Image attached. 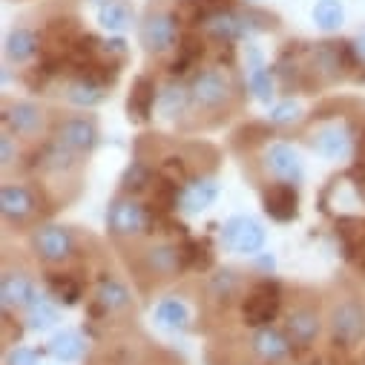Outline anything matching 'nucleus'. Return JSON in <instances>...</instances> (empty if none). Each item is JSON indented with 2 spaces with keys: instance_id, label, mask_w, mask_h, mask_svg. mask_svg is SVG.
Segmentation results:
<instances>
[{
  "instance_id": "1",
  "label": "nucleus",
  "mask_w": 365,
  "mask_h": 365,
  "mask_svg": "<svg viewBox=\"0 0 365 365\" xmlns=\"http://www.w3.org/2000/svg\"><path fill=\"white\" fill-rule=\"evenodd\" d=\"M190 101L199 113H219L225 110L230 101H233V78L219 69V66H210V69H202L196 72V78L190 81Z\"/></svg>"
},
{
  "instance_id": "2",
  "label": "nucleus",
  "mask_w": 365,
  "mask_h": 365,
  "mask_svg": "<svg viewBox=\"0 0 365 365\" xmlns=\"http://www.w3.org/2000/svg\"><path fill=\"white\" fill-rule=\"evenodd\" d=\"M328 328L336 345H359L365 339V305L356 299H339L328 314Z\"/></svg>"
},
{
  "instance_id": "3",
  "label": "nucleus",
  "mask_w": 365,
  "mask_h": 365,
  "mask_svg": "<svg viewBox=\"0 0 365 365\" xmlns=\"http://www.w3.org/2000/svg\"><path fill=\"white\" fill-rule=\"evenodd\" d=\"M107 227L118 239H138L150 227V213L138 199L118 196L107 210Z\"/></svg>"
},
{
  "instance_id": "4",
  "label": "nucleus",
  "mask_w": 365,
  "mask_h": 365,
  "mask_svg": "<svg viewBox=\"0 0 365 365\" xmlns=\"http://www.w3.org/2000/svg\"><path fill=\"white\" fill-rule=\"evenodd\" d=\"M279 308H282V291H279V285L277 282H259V285H253L247 291V297L242 302V317H245L247 325L262 328V325L277 319Z\"/></svg>"
},
{
  "instance_id": "5",
  "label": "nucleus",
  "mask_w": 365,
  "mask_h": 365,
  "mask_svg": "<svg viewBox=\"0 0 365 365\" xmlns=\"http://www.w3.org/2000/svg\"><path fill=\"white\" fill-rule=\"evenodd\" d=\"M138 38H141V46L150 52V55H164L175 46L178 41V29H175V18L170 12H161V9H153L147 12V18L141 21V29H138Z\"/></svg>"
},
{
  "instance_id": "6",
  "label": "nucleus",
  "mask_w": 365,
  "mask_h": 365,
  "mask_svg": "<svg viewBox=\"0 0 365 365\" xmlns=\"http://www.w3.org/2000/svg\"><path fill=\"white\" fill-rule=\"evenodd\" d=\"M0 213L15 227L29 225L38 216V199L26 185H4L0 190Z\"/></svg>"
},
{
  "instance_id": "7",
  "label": "nucleus",
  "mask_w": 365,
  "mask_h": 365,
  "mask_svg": "<svg viewBox=\"0 0 365 365\" xmlns=\"http://www.w3.org/2000/svg\"><path fill=\"white\" fill-rule=\"evenodd\" d=\"M141 264H144V273L153 279H173L181 273V267H185V250L170 242H158L144 250Z\"/></svg>"
},
{
  "instance_id": "8",
  "label": "nucleus",
  "mask_w": 365,
  "mask_h": 365,
  "mask_svg": "<svg viewBox=\"0 0 365 365\" xmlns=\"http://www.w3.org/2000/svg\"><path fill=\"white\" fill-rule=\"evenodd\" d=\"M32 245H35V253L49 264L66 262L75 253V236L61 225H43L41 230H35Z\"/></svg>"
},
{
  "instance_id": "9",
  "label": "nucleus",
  "mask_w": 365,
  "mask_h": 365,
  "mask_svg": "<svg viewBox=\"0 0 365 365\" xmlns=\"http://www.w3.org/2000/svg\"><path fill=\"white\" fill-rule=\"evenodd\" d=\"M222 239L230 250L236 253H259L262 245H264V230L256 219L250 216H233L225 230H222Z\"/></svg>"
},
{
  "instance_id": "10",
  "label": "nucleus",
  "mask_w": 365,
  "mask_h": 365,
  "mask_svg": "<svg viewBox=\"0 0 365 365\" xmlns=\"http://www.w3.org/2000/svg\"><path fill=\"white\" fill-rule=\"evenodd\" d=\"M55 141L61 147L72 150L75 155H83L98 144V127H96L93 118H66V121L58 124Z\"/></svg>"
},
{
  "instance_id": "11",
  "label": "nucleus",
  "mask_w": 365,
  "mask_h": 365,
  "mask_svg": "<svg viewBox=\"0 0 365 365\" xmlns=\"http://www.w3.org/2000/svg\"><path fill=\"white\" fill-rule=\"evenodd\" d=\"M35 282L26 270H4V279H0V299H4L6 311H18V308H29L35 302Z\"/></svg>"
},
{
  "instance_id": "12",
  "label": "nucleus",
  "mask_w": 365,
  "mask_h": 365,
  "mask_svg": "<svg viewBox=\"0 0 365 365\" xmlns=\"http://www.w3.org/2000/svg\"><path fill=\"white\" fill-rule=\"evenodd\" d=\"M319 331H322V319L319 311L311 305H297L285 319V334L297 348H308L319 336Z\"/></svg>"
},
{
  "instance_id": "13",
  "label": "nucleus",
  "mask_w": 365,
  "mask_h": 365,
  "mask_svg": "<svg viewBox=\"0 0 365 365\" xmlns=\"http://www.w3.org/2000/svg\"><path fill=\"white\" fill-rule=\"evenodd\" d=\"M6 130L18 138H35L43 130V110L32 101H15L4 113Z\"/></svg>"
},
{
  "instance_id": "14",
  "label": "nucleus",
  "mask_w": 365,
  "mask_h": 365,
  "mask_svg": "<svg viewBox=\"0 0 365 365\" xmlns=\"http://www.w3.org/2000/svg\"><path fill=\"white\" fill-rule=\"evenodd\" d=\"M216 196H219V185H216V178L202 175V178H193V181H187V185L181 187V193H178V202H175V205H181V210L193 216V213L207 210V207L216 202Z\"/></svg>"
},
{
  "instance_id": "15",
  "label": "nucleus",
  "mask_w": 365,
  "mask_h": 365,
  "mask_svg": "<svg viewBox=\"0 0 365 365\" xmlns=\"http://www.w3.org/2000/svg\"><path fill=\"white\" fill-rule=\"evenodd\" d=\"M264 164H267V170L277 175L279 181H299V178H302V158H299V153H297L294 147H288V144H273V147H267Z\"/></svg>"
},
{
  "instance_id": "16",
  "label": "nucleus",
  "mask_w": 365,
  "mask_h": 365,
  "mask_svg": "<svg viewBox=\"0 0 365 365\" xmlns=\"http://www.w3.org/2000/svg\"><path fill=\"white\" fill-rule=\"evenodd\" d=\"M250 345H253V354H256L259 359H264V362H279V359H285V356L291 354V339H288V334H279L277 328H270V325H262V328L253 334Z\"/></svg>"
},
{
  "instance_id": "17",
  "label": "nucleus",
  "mask_w": 365,
  "mask_h": 365,
  "mask_svg": "<svg viewBox=\"0 0 365 365\" xmlns=\"http://www.w3.org/2000/svg\"><path fill=\"white\" fill-rule=\"evenodd\" d=\"M311 147L322 155V158H331V161H339L351 153V138H348V130L339 127V124H328L322 130L314 133L311 138Z\"/></svg>"
},
{
  "instance_id": "18",
  "label": "nucleus",
  "mask_w": 365,
  "mask_h": 365,
  "mask_svg": "<svg viewBox=\"0 0 365 365\" xmlns=\"http://www.w3.org/2000/svg\"><path fill=\"white\" fill-rule=\"evenodd\" d=\"M262 202H264V210L270 219L277 222H291L297 216V205H299V196L291 185H273L262 193Z\"/></svg>"
},
{
  "instance_id": "19",
  "label": "nucleus",
  "mask_w": 365,
  "mask_h": 365,
  "mask_svg": "<svg viewBox=\"0 0 365 365\" xmlns=\"http://www.w3.org/2000/svg\"><path fill=\"white\" fill-rule=\"evenodd\" d=\"M96 302L107 311V314H121V311H130L133 305V297H130V288L113 277H104L96 288Z\"/></svg>"
},
{
  "instance_id": "20",
  "label": "nucleus",
  "mask_w": 365,
  "mask_h": 365,
  "mask_svg": "<svg viewBox=\"0 0 365 365\" xmlns=\"http://www.w3.org/2000/svg\"><path fill=\"white\" fill-rule=\"evenodd\" d=\"M98 4V24L107 29V32H127L133 26V9L127 0H96Z\"/></svg>"
},
{
  "instance_id": "21",
  "label": "nucleus",
  "mask_w": 365,
  "mask_h": 365,
  "mask_svg": "<svg viewBox=\"0 0 365 365\" xmlns=\"http://www.w3.org/2000/svg\"><path fill=\"white\" fill-rule=\"evenodd\" d=\"M4 52H6V61H12V63H26V61H32L35 52H38V35H35L32 29H26V26H18V29H12V32L6 35Z\"/></svg>"
},
{
  "instance_id": "22",
  "label": "nucleus",
  "mask_w": 365,
  "mask_h": 365,
  "mask_svg": "<svg viewBox=\"0 0 365 365\" xmlns=\"http://www.w3.org/2000/svg\"><path fill=\"white\" fill-rule=\"evenodd\" d=\"M155 104H158V113H161L164 118H178L187 107H193L190 89L178 86V83H170V86H164L161 93H158V101H155Z\"/></svg>"
},
{
  "instance_id": "23",
  "label": "nucleus",
  "mask_w": 365,
  "mask_h": 365,
  "mask_svg": "<svg viewBox=\"0 0 365 365\" xmlns=\"http://www.w3.org/2000/svg\"><path fill=\"white\" fill-rule=\"evenodd\" d=\"M153 107H155V86L150 78H138L133 86V96H130V118L147 121Z\"/></svg>"
},
{
  "instance_id": "24",
  "label": "nucleus",
  "mask_w": 365,
  "mask_h": 365,
  "mask_svg": "<svg viewBox=\"0 0 365 365\" xmlns=\"http://www.w3.org/2000/svg\"><path fill=\"white\" fill-rule=\"evenodd\" d=\"M49 354L58 362H78L83 354V339L75 331H58L49 339Z\"/></svg>"
},
{
  "instance_id": "25",
  "label": "nucleus",
  "mask_w": 365,
  "mask_h": 365,
  "mask_svg": "<svg viewBox=\"0 0 365 365\" xmlns=\"http://www.w3.org/2000/svg\"><path fill=\"white\" fill-rule=\"evenodd\" d=\"M311 18H314L317 29H322V32H336V29L345 24L342 0H317Z\"/></svg>"
},
{
  "instance_id": "26",
  "label": "nucleus",
  "mask_w": 365,
  "mask_h": 365,
  "mask_svg": "<svg viewBox=\"0 0 365 365\" xmlns=\"http://www.w3.org/2000/svg\"><path fill=\"white\" fill-rule=\"evenodd\" d=\"M66 101L75 104V107H96V104L104 101V89L98 83H93V81H86V78L83 81H72L66 86Z\"/></svg>"
},
{
  "instance_id": "27",
  "label": "nucleus",
  "mask_w": 365,
  "mask_h": 365,
  "mask_svg": "<svg viewBox=\"0 0 365 365\" xmlns=\"http://www.w3.org/2000/svg\"><path fill=\"white\" fill-rule=\"evenodd\" d=\"M207 32H213V35L222 38V41H233V38H242V35L247 32V24H245V18H239V15L222 12V15H216V18L207 21Z\"/></svg>"
},
{
  "instance_id": "28",
  "label": "nucleus",
  "mask_w": 365,
  "mask_h": 365,
  "mask_svg": "<svg viewBox=\"0 0 365 365\" xmlns=\"http://www.w3.org/2000/svg\"><path fill=\"white\" fill-rule=\"evenodd\" d=\"M314 69L322 72V75H328V78L339 75V69H342V52L336 49V43H317V49H314Z\"/></svg>"
},
{
  "instance_id": "29",
  "label": "nucleus",
  "mask_w": 365,
  "mask_h": 365,
  "mask_svg": "<svg viewBox=\"0 0 365 365\" xmlns=\"http://www.w3.org/2000/svg\"><path fill=\"white\" fill-rule=\"evenodd\" d=\"M155 319L167 328H185L187 319H190V311L181 299H164L158 308H155Z\"/></svg>"
},
{
  "instance_id": "30",
  "label": "nucleus",
  "mask_w": 365,
  "mask_h": 365,
  "mask_svg": "<svg viewBox=\"0 0 365 365\" xmlns=\"http://www.w3.org/2000/svg\"><path fill=\"white\" fill-rule=\"evenodd\" d=\"M247 86L253 89V96H256L259 101H270V96H273V81H270V72L262 66V61H259L256 52H253V66H250V72H247Z\"/></svg>"
},
{
  "instance_id": "31",
  "label": "nucleus",
  "mask_w": 365,
  "mask_h": 365,
  "mask_svg": "<svg viewBox=\"0 0 365 365\" xmlns=\"http://www.w3.org/2000/svg\"><path fill=\"white\" fill-rule=\"evenodd\" d=\"M26 311H29L26 322H29L32 331H46V328H52V325L58 322V311H55V308L49 305V299H43V297H35V302H32Z\"/></svg>"
},
{
  "instance_id": "32",
  "label": "nucleus",
  "mask_w": 365,
  "mask_h": 365,
  "mask_svg": "<svg viewBox=\"0 0 365 365\" xmlns=\"http://www.w3.org/2000/svg\"><path fill=\"white\" fill-rule=\"evenodd\" d=\"M236 291H239L236 270H222V273H216V277L210 279V285H207V294H210L213 302H227Z\"/></svg>"
},
{
  "instance_id": "33",
  "label": "nucleus",
  "mask_w": 365,
  "mask_h": 365,
  "mask_svg": "<svg viewBox=\"0 0 365 365\" xmlns=\"http://www.w3.org/2000/svg\"><path fill=\"white\" fill-rule=\"evenodd\" d=\"M75 164H78V155H75L72 150L61 147L58 141H52V144L46 147V153H43V167H46V170L66 173V170H72Z\"/></svg>"
},
{
  "instance_id": "34",
  "label": "nucleus",
  "mask_w": 365,
  "mask_h": 365,
  "mask_svg": "<svg viewBox=\"0 0 365 365\" xmlns=\"http://www.w3.org/2000/svg\"><path fill=\"white\" fill-rule=\"evenodd\" d=\"M49 288H52V294L58 297V302L72 305V302L81 299V285H78L72 277H52V279H49Z\"/></svg>"
},
{
  "instance_id": "35",
  "label": "nucleus",
  "mask_w": 365,
  "mask_h": 365,
  "mask_svg": "<svg viewBox=\"0 0 365 365\" xmlns=\"http://www.w3.org/2000/svg\"><path fill=\"white\" fill-rule=\"evenodd\" d=\"M299 115H302V110H299V104H294V101H282V104H277V107L270 110V121L277 124V127L297 124Z\"/></svg>"
},
{
  "instance_id": "36",
  "label": "nucleus",
  "mask_w": 365,
  "mask_h": 365,
  "mask_svg": "<svg viewBox=\"0 0 365 365\" xmlns=\"http://www.w3.org/2000/svg\"><path fill=\"white\" fill-rule=\"evenodd\" d=\"M0 155H4V167L9 170L15 161H18V147H15V135L6 130L4 138H0Z\"/></svg>"
},
{
  "instance_id": "37",
  "label": "nucleus",
  "mask_w": 365,
  "mask_h": 365,
  "mask_svg": "<svg viewBox=\"0 0 365 365\" xmlns=\"http://www.w3.org/2000/svg\"><path fill=\"white\" fill-rule=\"evenodd\" d=\"M6 365H38V354L29 348H12L6 356Z\"/></svg>"
},
{
  "instance_id": "38",
  "label": "nucleus",
  "mask_w": 365,
  "mask_h": 365,
  "mask_svg": "<svg viewBox=\"0 0 365 365\" xmlns=\"http://www.w3.org/2000/svg\"><path fill=\"white\" fill-rule=\"evenodd\" d=\"M354 55H356V58H359V61L365 63V35L354 41Z\"/></svg>"
}]
</instances>
